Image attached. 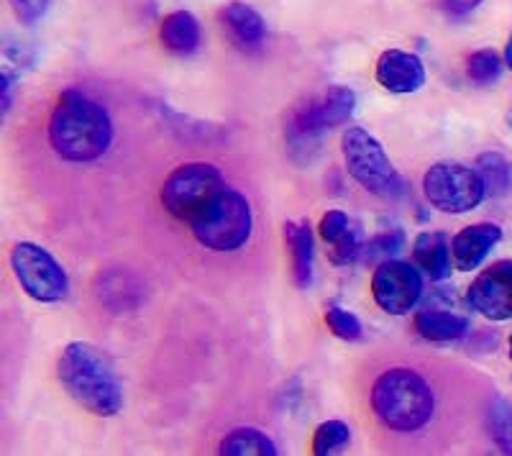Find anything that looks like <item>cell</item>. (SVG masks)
Masks as SVG:
<instances>
[{"instance_id":"cell-28","label":"cell","mask_w":512,"mask_h":456,"mask_svg":"<svg viewBox=\"0 0 512 456\" xmlns=\"http://www.w3.org/2000/svg\"><path fill=\"white\" fill-rule=\"evenodd\" d=\"M31 62H34V52H31V49H26L24 44H16V41L6 39V44H3V75H21L26 67H31Z\"/></svg>"},{"instance_id":"cell-5","label":"cell","mask_w":512,"mask_h":456,"mask_svg":"<svg viewBox=\"0 0 512 456\" xmlns=\"http://www.w3.org/2000/svg\"><path fill=\"white\" fill-rule=\"evenodd\" d=\"M251 205L236 190H223L190 221L192 234L205 249L236 252L251 236Z\"/></svg>"},{"instance_id":"cell-16","label":"cell","mask_w":512,"mask_h":456,"mask_svg":"<svg viewBox=\"0 0 512 456\" xmlns=\"http://www.w3.org/2000/svg\"><path fill=\"white\" fill-rule=\"evenodd\" d=\"M285 241L292 259V280L300 290L313 285V262H315V244L313 231L308 221H287L285 223Z\"/></svg>"},{"instance_id":"cell-14","label":"cell","mask_w":512,"mask_h":456,"mask_svg":"<svg viewBox=\"0 0 512 456\" xmlns=\"http://www.w3.org/2000/svg\"><path fill=\"white\" fill-rule=\"evenodd\" d=\"M221 24L231 41L241 49H256L267 39V24L262 13L256 8L246 6L241 0H233L221 11Z\"/></svg>"},{"instance_id":"cell-19","label":"cell","mask_w":512,"mask_h":456,"mask_svg":"<svg viewBox=\"0 0 512 456\" xmlns=\"http://www.w3.org/2000/svg\"><path fill=\"white\" fill-rule=\"evenodd\" d=\"M98 298L103 300L105 308L123 313V310L139 308L141 303V285L131 272H123V269H111L105 272L98 280Z\"/></svg>"},{"instance_id":"cell-9","label":"cell","mask_w":512,"mask_h":456,"mask_svg":"<svg viewBox=\"0 0 512 456\" xmlns=\"http://www.w3.org/2000/svg\"><path fill=\"white\" fill-rule=\"evenodd\" d=\"M11 269L24 293L36 303H59L70 295V277L62 264L34 241L13 246Z\"/></svg>"},{"instance_id":"cell-12","label":"cell","mask_w":512,"mask_h":456,"mask_svg":"<svg viewBox=\"0 0 512 456\" xmlns=\"http://www.w3.org/2000/svg\"><path fill=\"white\" fill-rule=\"evenodd\" d=\"M377 82L387 93L410 95L425 85V67L418 54L405 49H387L377 59Z\"/></svg>"},{"instance_id":"cell-17","label":"cell","mask_w":512,"mask_h":456,"mask_svg":"<svg viewBox=\"0 0 512 456\" xmlns=\"http://www.w3.org/2000/svg\"><path fill=\"white\" fill-rule=\"evenodd\" d=\"M415 331L425 341H456L469 334V321L454 310L425 305L415 316Z\"/></svg>"},{"instance_id":"cell-22","label":"cell","mask_w":512,"mask_h":456,"mask_svg":"<svg viewBox=\"0 0 512 456\" xmlns=\"http://www.w3.org/2000/svg\"><path fill=\"white\" fill-rule=\"evenodd\" d=\"M489 436L500 446V451L512 454V403L505 398H495L487 405Z\"/></svg>"},{"instance_id":"cell-26","label":"cell","mask_w":512,"mask_h":456,"mask_svg":"<svg viewBox=\"0 0 512 456\" xmlns=\"http://www.w3.org/2000/svg\"><path fill=\"white\" fill-rule=\"evenodd\" d=\"M326 323L328 328H331V334L338 336V339H344V341L361 339V321L354 316V313H349V310L333 305V308L326 310Z\"/></svg>"},{"instance_id":"cell-25","label":"cell","mask_w":512,"mask_h":456,"mask_svg":"<svg viewBox=\"0 0 512 456\" xmlns=\"http://www.w3.org/2000/svg\"><path fill=\"white\" fill-rule=\"evenodd\" d=\"M356 226H359V223L351 221L344 211H328L323 213V218H320L318 234L328 246H336L341 244V241H344Z\"/></svg>"},{"instance_id":"cell-15","label":"cell","mask_w":512,"mask_h":456,"mask_svg":"<svg viewBox=\"0 0 512 456\" xmlns=\"http://www.w3.org/2000/svg\"><path fill=\"white\" fill-rule=\"evenodd\" d=\"M200 24L190 11H172L159 26V41L169 54L190 57L200 49Z\"/></svg>"},{"instance_id":"cell-4","label":"cell","mask_w":512,"mask_h":456,"mask_svg":"<svg viewBox=\"0 0 512 456\" xmlns=\"http://www.w3.org/2000/svg\"><path fill=\"white\" fill-rule=\"evenodd\" d=\"M354 108L356 95L349 88H328L320 95L300 100L285 123L287 147L292 157L310 162L320 147V136L349 121L354 116Z\"/></svg>"},{"instance_id":"cell-33","label":"cell","mask_w":512,"mask_h":456,"mask_svg":"<svg viewBox=\"0 0 512 456\" xmlns=\"http://www.w3.org/2000/svg\"><path fill=\"white\" fill-rule=\"evenodd\" d=\"M510 359H512V336H510Z\"/></svg>"},{"instance_id":"cell-3","label":"cell","mask_w":512,"mask_h":456,"mask_svg":"<svg viewBox=\"0 0 512 456\" xmlns=\"http://www.w3.org/2000/svg\"><path fill=\"white\" fill-rule=\"evenodd\" d=\"M372 408L390 431L413 433L433 418L436 398L431 385L418 372L397 367L377 377L372 387Z\"/></svg>"},{"instance_id":"cell-1","label":"cell","mask_w":512,"mask_h":456,"mask_svg":"<svg viewBox=\"0 0 512 456\" xmlns=\"http://www.w3.org/2000/svg\"><path fill=\"white\" fill-rule=\"evenodd\" d=\"M49 144L67 162H95L113 144L111 116L80 90H67L49 121Z\"/></svg>"},{"instance_id":"cell-10","label":"cell","mask_w":512,"mask_h":456,"mask_svg":"<svg viewBox=\"0 0 512 456\" xmlns=\"http://www.w3.org/2000/svg\"><path fill=\"white\" fill-rule=\"evenodd\" d=\"M374 303L390 313V316H405L418 305L423 295V277L420 269L402 259H384L372 275Z\"/></svg>"},{"instance_id":"cell-31","label":"cell","mask_w":512,"mask_h":456,"mask_svg":"<svg viewBox=\"0 0 512 456\" xmlns=\"http://www.w3.org/2000/svg\"><path fill=\"white\" fill-rule=\"evenodd\" d=\"M505 65L512 70V34L510 39H507V47H505Z\"/></svg>"},{"instance_id":"cell-30","label":"cell","mask_w":512,"mask_h":456,"mask_svg":"<svg viewBox=\"0 0 512 456\" xmlns=\"http://www.w3.org/2000/svg\"><path fill=\"white\" fill-rule=\"evenodd\" d=\"M482 3L484 0H441L438 6H441V11L446 13L448 18H464L469 16V13L477 11Z\"/></svg>"},{"instance_id":"cell-32","label":"cell","mask_w":512,"mask_h":456,"mask_svg":"<svg viewBox=\"0 0 512 456\" xmlns=\"http://www.w3.org/2000/svg\"><path fill=\"white\" fill-rule=\"evenodd\" d=\"M507 126H510V129H512V111L507 113Z\"/></svg>"},{"instance_id":"cell-20","label":"cell","mask_w":512,"mask_h":456,"mask_svg":"<svg viewBox=\"0 0 512 456\" xmlns=\"http://www.w3.org/2000/svg\"><path fill=\"white\" fill-rule=\"evenodd\" d=\"M477 172L489 198H502L512 188V164L505 154L484 152L477 157Z\"/></svg>"},{"instance_id":"cell-24","label":"cell","mask_w":512,"mask_h":456,"mask_svg":"<svg viewBox=\"0 0 512 456\" xmlns=\"http://www.w3.org/2000/svg\"><path fill=\"white\" fill-rule=\"evenodd\" d=\"M351 439V431L344 421H326L315 428L313 436V454L328 456L344 449Z\"/></svg>"},{"instance_id":"cell-11","label":"cell","mask_w":512,"mask_h":456,"mask_svg":"<svg viewBox=\"0 0 512 456\" xmlns=\"http://www.w3.org/2000/svg\"><path fill=\"white\" fill-rule=\"evenodd\" d=\"M469 305L489 321L512 318V262H497L469 287Z\"/></svg>"},{"instance_id":"cell-6","label":"cell","mask_w":512,"mask_h":456,"mask_svg":"<svg viewBox=\"0 0 512 456\" xmlns=\"http://www.w3.org/2000/svg\"><path fill=\"white\" fill-rule=\"evenodd\" d=\"M341 152L346 159V170L359 182L361 188L379 198H400L405 193V180L387 157L384 147L377 136L369 134L367 129H349L341 139Z\"/></svg>"},{"instance_id":"cell-18","label":"cell","mask_w":512,"mask_h":456,"mask_svg":"<svg viewBox=\"0 0 512 456\" xmlns=\"http://www.w3.org/2000/svg\"><path fill=\"white\" fill-rule=\"evenodd\" d=\"M413 262L418 264L420 272L431 277V280L441 282L451 275V244L443 234H420L413 244Z\"/></svg>"},{"instance_id":"cell-23","label":"cell","mask_w":512,"mask_h":456,"mask_svg":"<svg viewBox=\"0 0 512 456\" xmlns=\"http://www.w3.org/2000/svg\"><path fill=\"white\" fill-rule=\"evenodd\" d=\"M502 67H505V57H500L495 49H479L466 62V75L477 85H489L500 80Z\"/></svg>"},{"instance_id":"cell-2","label":"cell","mask_w":512,"mask_h":456,"mask_svg":"<svg viewBox=\"0 0 512 456\" xmlns=\"http://www.w3.org/2000/svg\"><path fill=\"white\" fill-rule=\"evenodd\" d=\"M59 382L80 408L100 418H111L123 408V387L116 369L103 351L85 341L64 346L57 367Z\"/></svg>"},{"instance_id":"cell-8","label":"cell","mask_w":512,"mask_h":456,"mask_svg":"<svg viewBox=\"0 0 512 456\" xmlns=\"http://www.w3.org/2000/svg\"><path fill=\"white\" fill-rule=\"evenodd\" d=\"M425 200L441 213H469L474 211L484 198L482 177L477 170L459 162H438L423 177Z\"/></svg>"},{"instance_id":"cell-21","label":"cell","mask_w":512,"mask_h":456,"mask_svg":"<svg viewBox=\"0 0 512 456\" xmlns=\"http://www.w3.org/2000/svg\"><path fill=\"white\" fill-rule=\"evenodd\" d=\"M221 454L226 456H274L277 446L267 433L256 428H236L221 441Z\"/></svg>"},{"instance_id":"cell-29","label":"cell","mask_w":512,"mask_h":456,"mask_svg":"<svg viewBox=\"0 0 512 456\" xmlns=\"http://www.w3.org/2000/svg\"><path fill=\"white\" fill-rule=\"evenodd\" d=\"M8 3H11L13 13L18 16V21L31 26V24H36V21H39L44 13H47V8L52 0H8Z\"/></svg>"},{"instance_id":"cell-27","label":"cell","mask_w":512,"mask_h":456,"mask_svg":"<svg viewBox=\"0 0 512 456\" xmlns=\"http://www.w3.org/2000/svg\"><path fill=\"white\" fill-rule=\"evenodd\" d=\"M364 246H367V241H364V234H361V226H356L341 244L331 246L328 257H331V262L336 264V267H346V264L356 262V259L361 257Z\"/></svg>"},{"instance_id":"cell-13","label":"cell","mask_w":512,"mask_h":456,"mask_svg":"<svg viewBox=\"0 0 512 456\" xmlns=\"http://www.w3.org/2000/svg\"><path fill=\"white\" fill-rule=\"evenodd\" d=\"M502 228L497 223H474V226L461 228L459 234L451 239V257H454L456 269L472 272L477 269L489 252L500 244Z\"/></svg>"},{"instance_id":"cell-7","label":"cell","mask_w":512,"mask_h":456,"mask_svg":"<svg viewBox=\"0 0 512 456\" xmlns=\"http://www.w3.org/2000/svg\"><path fill=\"white\" fill-rule=\"evenodd\" d=\"M223 190H226V180L221 170H216L213 164L190 162L177 167L164 180L162 203L172 216L190 223Z\"/></svg>"}]
</instances>
